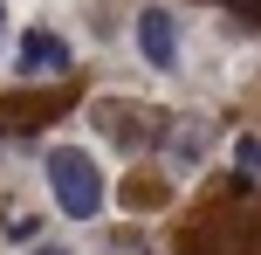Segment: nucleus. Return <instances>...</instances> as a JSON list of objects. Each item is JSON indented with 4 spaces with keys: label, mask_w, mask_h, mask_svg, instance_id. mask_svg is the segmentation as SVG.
Segmentation results:
<instances>
[{
    "label": "nucleus",
    "mask_w": 261,
    "mask_h": 255,
    "mask_svg": "<svg viewBox=\"0 0 261 255\" xmlns=\"http://www.w3.org/2000/svg\"><path fill=\"white\" fill-rule=\"evenodd\" d=\"M0 235H7L14 248H28V242L41 235V214H14V221H0Z\"/></svg>",
    "instance_id": "nucleus-5"
},
{
    "label": "nucleus",
    "mask_w": 261,
    "mask_h": 255,
    "mask_svg": "<svg viewBox=\"0 0 261 255\" xmlns=\"http://www.w3.org/2000/svg\"><path fill=\"white\" fill-rule=\"evenodd\" d=\"M0 14H7V7H0Z\"/></svg>",
    "instance_id": "nucleus-8"
},
{
    "label": "nucleus",
    "mask_w": 261,
    "mask_h": 255,
    "mask_svg": "<svg viewBox=\"0 0 261 255\" xmlns=\"http://www.w3.org/2000/svg\"><path fill=\"white\" fill-rule=\"evenodd\" d=\"M69 62H76L69 35H55V28H21V41H14V76L48 83V76H69Z\"/></svg>",
    "instance_id": "nucleus-2"
},
{
    "label": "nucleus",
    "mask_w": 261,
    "mask_h": 255,
    "mask_svg": "<svg viewBox=\"0 0 261 255\" xmlns=\"http://www.w3.org/2000/svg\"><path fill=\"white\" fill-rule=\"evenodd\" d=\"M227 7H234V14H254V21H261V0H227Z\"/></svg>",
    "instance_id": "nucleus-7"
},
{
    "label": "nucleus",
    "mask_w": 261,
    "mask_h": 255,
    "mask_svg": "<svg viewBox=\"0 0 261 255\" xmlns=\"http://www.w3.org/2000/svg\"><path fill=\"white\" fill-rule=\"evenodd\" d=\"M90 118H96V131H103V138H124V145H138V138H144L138 104H96Z\"/></svg>",
    "instance_id": "nucleus-4"
},
{
    "label": "nucleus",
    "mask_w": 261,
    "mask_h": 255,
    "mask_svg": "<svg viewBox=\"0 0 261 255\" xmlns=\"http://www.w3.org/2000/svg\"><path fill=\"white\" fill-rule=\"evenodd\" d=\"M41 179H48V200L62 207L69 221H96V214H103V200H110L103 166H96L83 145H55L48 159H41Z\"/></svg>",
    "instance_id": "nucleus-1"
},
{
    "label": "nucleus",
    "mask_w": 261,
    "mask_h": 255,
    "mask_svg": "<svg viewBox=\"0 0 261 255\" xmlns=\"http://www.w3.org/2000/svg\"><path fill=\"white\" fill-rule=\"evenodd\" d=\"M234 166H241L248 179H261V138H254V131H248V138H234Z\"/></svg>",
    "instance_id": "nucleus-6"
},
{
    "label": "nucleus",
    "mask_w": 261,
    "mask_h": 255,
    "mask_svg": "<svg viewBox=\"0 0 261 255\" xmlns=\"http://www.w3.org/2000/svg\"><path fill=\"white\" fill-rule=\"evenodd\" d=\"M130 35H138V55L158 69V76H172V69H179V21H172V7H138Z\"/></svg>",
    "instance_id": "nucleus-3"
}]
</instances>
